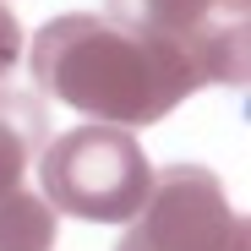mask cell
Returning <instances> with one entry per match:
<instances>
[{"label": "cell", "mask_w": 251, "mask_h": 251, "mask_svg": "<svg viewBox=\"0 0 251 251\" xmlns=\"http://www.w3.org/2000/svg\"><path fill=\"white\" fill-rule=\"evenodd\" d=\"M60 213L38 191H11L0 197V251H55Z\"/></svg>", "instance_id": "cell-6"}, {"label": "cell", "mask_w": 251, "mask_h": 251, "mask_svg": "<svg viewBox=\"0 0 251 251\" xmlns=\"http://www.w3.org/2000/svg\"><path fill=\"white\" fill-rule=\"evenodd\" d=\"M38 197L55 213L88 219V224H131L153 191V164L142 142L120 126H71L50 137L33 158Z\"/></svg>", "instance_id": "cell-2"}, {"label": "cell", "mask_w": 251, "mask_h": 251, "mask_svg": "<svg viewBox=\"0 0 251 251\" xmlns=\"http://www.w3.org/2000/svg\"><path fill=\"white\" fill-rule=\"evenodd\" d=\"M246 219L202 164L153 170V191L115 251H246Z\"/></svg>", "instance_id": "cell-3"}, {"label": "cell", "mask_w": 251, "mask_h": 251, "mask_svg": "<svg viewBox=\"0 0 251 251\" xmlns=\"http://www.w3.org/2000/svg\"><path fill=\"white\" fill-rule=\"evenodd\" d=\"M17 55H22V22H17V11L6 0H0V76L17 66Z\"/></svg>", "instance_id": "cell-7"}, {"label": "cell", "mask_w": 251, "mask_h": 251, "mask_svg": "<svg viewBox=\"0 0 251 251\" xmlns=\"http://www.w3.org/2000/svg\"><path fill=\"white\" fill-rule=\"evenodd\" d=\"M246 6L251 0H104V17L175 44L202 88H246Z\"/></svg>", "instance_id": "cell-4"}, {"label": "cell", "mask_w": 251, "mask_h": 251, "mask_svg": "<svg viewBox=\"0 0 251 251\" xmlns=\"http://www.w3.org/2000/svg\"><path fill=\"white\" fill-rule=\"evenodd\" d=\"M33 82L38 93L71 104L99 126H158L180 99H191L202 88L197 66L164 44L153 33H137L126 22L93 17V11H71L38 27L33 38Z\"/></svg>", "instance_id": "cell-1"}, {"label": "cell", "mask_w": 251, "mask_h": 251, "mask_svg": "<svg viewBox=\"0 0 251 251\" xmlns=\"http://www.w3.org/2000/svg\"><path fill=\"white\" fill-rule=\"evenodd\" d=\"M44 142H50L44 99L22 88H0V197L22 191V175L33 170Z\"/></svg>", "instance_id": "cell-5"}]
</instances>
